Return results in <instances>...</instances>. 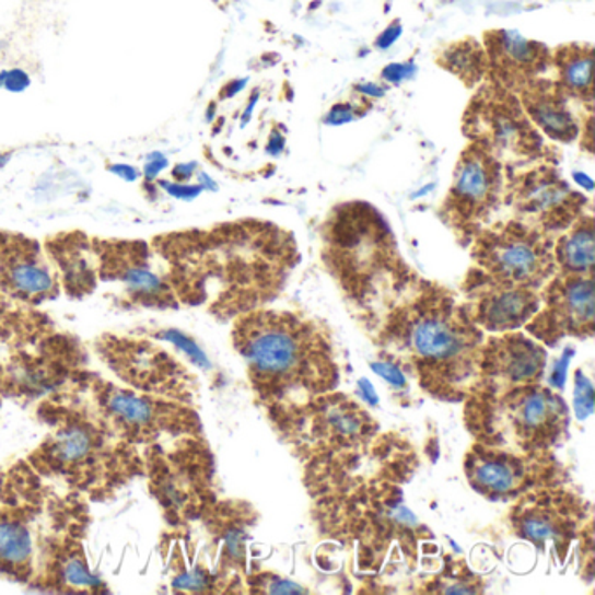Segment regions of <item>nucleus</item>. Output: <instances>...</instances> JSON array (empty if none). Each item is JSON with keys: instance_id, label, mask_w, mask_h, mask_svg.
Instances as JSON below:
<instances>
[{"instance_id": "4", "label": "nucleus", "mask_w": 595, "mask_h": 595, "mask_svg": "<svg viewBox=\"0 0 595 595\" xmlns=\"http://www.w3.org/2000/svg\"><path fill=\"white\" fill-rule=\"evenodd\" d=\"M474 259L492 280L530 290L541 289L557 268L550 236L521 221L482 231Z\"/></svg>"}, {"instance_id": "35", "label": "nucleus", "mask_w": 595, "mask_h": 595, "mask_svg": "<svg viewBox=\"0 0 595 595\" xmlns=\"http://www.w3.org/2000/svg\"><path fill=\"white\" fill-rule=\"evenodd\" d=\"M401 35V25L398 22L393 23V25H389L386 31L383 32V34L377 37V40H375V46L380 49H388L389 46H393V44L397 43L398 37Z\"/></svg>"}, {"instance_id": "40", "label": "nucleus", "mask_w": 595, "mask_h": 595, "mask_svg": "<svg viewBox=\"0 0 595 595\" xmlns=\"http://www.w3.org/2000/svg\"><path fill=\"white\" fill-rule=\"evenodd\" d=\"M357 91H360L363 95L372 96V98H381L384 95V91L380 86H375V84H359Z\"/></svg>"}, {"instance_id": "28", "label": "nucleus", "mask_w": 595, "mask_h": 595, "mask_svg": "<svg viewBox=\"0 0 595 595\" xmlns=\"http://www.w3.org/2000/svg\"><path fill=\"white\" fill-rule=\"evenodd\" d=\"M166 339L175 342L178 348H182V350L186 351V353H189L190 357H192V360L198 362L199 365H207V357H205L203 351L199 350L198 346L190 341L189 337L177 332V330H170V332H166Z\"/></svg>"}, {"instance_id": "32", "label": "nucleus", "mask_w": 595, "mask_h": 595, "mask_svg": "<svg viewBox=\"0 0 595 595\" xmlns=\"http://www.w3.org/2000/svg\"><path fill=\"white\" fill-rule=\"evenodd\" d=\"M67 579L70 583H78V585H91L95 582L93 576L84 570V565L81 562H70L66 570Z\"/></svg>"}, {"instance_id": "34", "label": "nucleus", "mask_w": 595, "mask_h": 595, "mask_svg": "<svg viewBox=\"0 0 595 595\" xmlns=\"http://www.w3.org/2000/svg\"><path fill=\"white\" fill-rule=\"evenodd\" d=\"M108 172L114 173L116 177L122 178L125 182H137L142 175L137 166L128 163H116L108 166Z\"/></svg>"}, {"instance_id": "16", "label": "nucleus", "mask_w": 595, "mask_h": 595, "mask_svg": "<svg viewBox=\"0 0 595 595\" xmlns=\"http://www.w3.org/2000/svg\"><path fill=\"white\" fill-rule=\"evenodd\" d=\"M522 471L518 462L503 454H483L470 462V477L475 488L503 497L514 491L521 482Z\"/></svg>"}, {"instance_id": "9", "label": "nucleus", "mask_w": 595, "mask_h": 595, "mask_svg": "<svg viewBox=\"0 0 595 595\" xmlns=\"http://www.w3.org/2000/svg\"><path fill=\"white\" fill-rule=\"evenodd\" d=\"M479 280H468L470 306L465 307L474 324L491 332H506L530 322L541 306L536 290L509 285L477 271Z\"/></svg>"}, {"instance_id": "26", "label": "nucleus", "mask_w": 595, "mask_h": 595, "mask_svg": "<svg viewBox=\"0 0 595 595\" xmlns=\"http://www.w3.org/2000/svg\"><path fill=\"white\" fill-rule=\"evenodd\" d=\"M170 161L166 154L155 151L145 155V163H143L142 175L148 182H154L160 178L161 173L168 168Z\"/></svg>"}, {"instance_id": "3", "label": "nucleus", "mask_w": 595, "mask_h": 595, "mask_svg": "<svg viewBox=\"0 0 595 595\" xmlns=\"http://www.w3.org/2000/svg\"><path fill=\"white\" fill-rule=\"evenodd\" d=\"M463 128L470 142L486 149L509 172L538 163L547 151L518 96L494 82L475 93Z\"/></svg>"}, {"instance_id": "22", "label": "nucleus", "mask_w": 595, "mask_h": 595, "mask_svg": "<svg viewBox=\"0 0 595 595\" xmlns=\"http://www.w3.org/2000/svg\"><path fill=\"white\" fill-rule=\"evenodd\" d=\"M122 281L135 295L143 299H161L164 295L163 281L145 266H130L122 271Z\"/></svg>"}, {"instance_id": "2", "label": "nucleus", "mask_w": 595, "mask_h": 595, "mask_svg": "<svg viewBox=\"0 0 595 595\" xmlns=\"http://www.w3.org/2000/svg\"><path fill=\"white\" fill-rule=\"evenodd\" d=\"M400 332L424 380L432 377L444 393L457 392L474 375L480 357L479 330L448 295H423L400 316Z\"/></svg>"}, {"instance_id": "15", "label": "nucleus", "mask_w": 595, "mask_h": 595, "mask_svg": "<svg viewBox=\"0 0 595 595\" xmlns=\"http://www.w3.org/2000/svg\"><path fill=\"white\" fill-rule=\"evenodd\" d=\"M556 264L562 275L592 277L595 262V233L592 215L580 217L573 228L553 245Z\"/></svg>"}, {"instance_id": "20", "label": "nucleus", "mask_w": 595, "mask_h": 595, "mask_svg": "<svg viewBox=\"0 0 595 595\" xmlns=\"http://www.w3.org/2000/svg\"><path fill=\"white\" fill-rule=\"evenodd\" d=\"M522 535L538 545L559 541L568 529V522L562 521L557 512L550 509H530L518 521Z\"/></svg>"}, {"instance_id": "44", "label": "nucleus", "mask_w": 595, "mask_h": 595, "mask_svg": "<svg viewBox=\"0 0 595 595\" xmlns=\"http://www.w3.org/2000/svg\"><path fill=\"white\" fill-rule=\"evenodd\" d=\"M11 152H5V154H0V168H4L5 164L11 161Z\"/></svg>"}, {"instance_id": "8", "label": "nucleus", "mask_w": 595, "mask_h": 595, "mask_svg": "<svg viewBox=\"0 0 595 595\" xmlns=\"http://www.w3.org/2000/svg\"><path fill=\"white\" fill-rule=\"evenodd\" d=\"M498 406L500 435H509L527 447L552 442L565 424L561 398L538 386L514 389Z\"/></svg>"}, {"instance_id": "43", "label": "nucleus", "mask_w": 595, "mask_h": 595, "mask_svg": "<svg viewBox=\"0 0 595 595\" xmlns=\"http://www.w3.org/2000/svg\"><path fill=\"white\" fill-rule=\"evenodd\" d=\"M574 180L579 182L580 186L585 187L587 190L594 189V182H592V178H588L585 173H573Z\"/></svg>"}, {"instance_id": "39", "label": "nucleus", "mask_w": 595, "mask_h": 595, "mask_svg": "<svg viewBox=\"0 0 595 595\" xmlns=\"http://www.w3.org/2000/svg\"><path fill=\"white\" fill-rule=\"evenodd\" d=\"M283 148H285V139H283V137H281L278 131H275V133H272L271 140H269V154L278 155L281 151H283Z\"/></svg>"}, {"instance_id": "27", "label": "nucleus", "mask_w": 595, "mask_h": 595, "mask_svg": "<svg viewBox=\"0 0 595 595\" xmlns=\"http://www.w3.org/2000/svg\"><path fill=\"white\" fill-rule=\"evenodd\" d=\"M371 369L372 372L383 377L384 381H388L393 386H397V388H404L407 384L406 375L395 363L374 362L371 363Z\"/></svg>"}, {"instance_id": "31", "label": "nucleus", "mask_w": 595, "mask_h": 595, "mask_svg": "<svg viewBox=\"0 0 595 595\" xmlns=\"http://www.w3.org/2000/svg\"><path fill=\"white\" fill-rule=\"evenodd\" d=\"M357 116H359V114H357V108H354L353 105L339 104L328 113L325 122H327V125H345V122L353 121Z\"/></svg>"}, {"instance_id": "14", "label": "nucleus", "mask_w": 595, "mask_h": 595, "mask_svg": "<svg viewBox=\"0 0 595 595\" xmlns=\"http://www.w3.org/2000/svg\"><path fill=\"white\" fill-rule=\"evenodd\" d=\"M559 86L592 113L594 107V49L591 46H565L552 57Z\"/></svg>"}, {"instance_id": "13", "label": "nucleus", "mask_w": 595, "mask_h": 595, "mask_svg": "<svg viewBox=\"0 0 595 595\" xmlns=\"http://www.w3.org/2000/svg\"><path fill=\"white\" fill-rule=\"evenodd\" d=\"M480 357L483 374L498 384L535 383L545 368V351L522 334L492 339Z\"/></svg>"}, {"instance_id": "30", "label": "nucleus", "mask_w": 595, "mask_h": 595, "mask_svg": "<svg viewBox=\"0 0 595 595\" xmlns=\"http://www.w3.org/2000/svg\"><path fill=\"white\" fill-rule=\"evenodd\" d=\"M416 72V67L412 63H392V66L386 67L383 70L384 81L393 82V84H398V82L406 81V79L412 78V74Z\"/></svg>"}, {"instance_id": "10", "label": "nucleus", "mask_w": 595, "mask_h": 595, "mask_svg": "<svg viewBox=\"0 0 595 595\" xmlns=\"http://www.w3.org/2000/svg\"><path fill=\"white\" fill-rule=\"evenodd\" d=\"M489 66L494 84L517 95L524 84L550 67V51L544 44L522 37L518 32L497 31L488 35Z\"/></svg>"}, {"instance_id": "5", "label": "nucleus", "mask_w": 595, "mask_h": 595, "mask_svg": "<svg viewBox=\"0 0 595 595\" xmlns=\"http://www.w3.org/2000/svg\"><path fill=\"white\" fill-rule=\"evenodd\" d=\"M503 166L486 149L470 142L454 170V180L444 203V215L457 229L471 234L488 221L500 205Z\"/></svg>"}, {"instance_id": "6", "label": "nucleus", "mask_w": 595, "mask_h": 595, "mask_svg": "<svg viewBox=\"0 0 595 595\" xmlns=\"http://www.w3.org/2000/svg\"><path fill=\"white\" fill-rule=\"evenodd\" d=\"M510 192L521 222L545 234L570 229L583 215V205L587 203V199L568 186L553 164H539L517 175Z\"/></svg>"}, {"instance_id": "38", "label": "nucleus", "mask_w": 595, "mask_h": 595, "mask_svg": "<svg viewBox=\"0 0 595 595\" xmlns=\"http://www.w3.org/2000/svg\"><path fill=\"white\" fill-rule=\"evenodd\" d=\"M248 79H234V81L228 82L221 91V100L233 98L236 96L240 91H243V88L246 86Z\"/></svg>"}, {"instance_id": "24", "label": "nucleus", "mask_w": 595, "mask_h": 595, "mask_svg": "<svg viewBox=\"0 0 595 595\" xmlns=\"http://www.w3.org/2000/svg\"><path fill=\"white\" fill-rule=\"evenodd\" d=\"M31 75L26 74L25 70L11 69L0 72V90L9 91V93H23L31 88Z\"/></svg>"}, {"instance_id": "12", "label": "nucleus", "mask_w": 595, "mask_h": 595, "mask_svg": "<svg viewBox=\"0 0 595 595\" xmlns=\"http://www.w3.org/2000/svg\"><path fill=\"white\" fill-rule=\"evenodd\" d=\"M0 275L4 285L26 301L49 298L57 290L39 248L26 240H0Z\"/></svg>"}, {"instance_id": "19", "label": "nucleus", "mask_w": 595, "mask_h": 595, "mask_svg": "<svg viewBox=\"0 0 595 595\" xmlns=\"http://www.w3.org/2000/svg\"><path fill=\"white\" fill-rule=\"evenodd\" d=\"M107 409L119 423L137 430L148 428L155 421V409L151 401L143 400L133 393L114 392L108 397Z\"/></svg>"}, {"instance_id": "25", "label": "nucleus", "mask_w": 595, "mask_h": 595, "mask_svg": "<svg viewBox=\"0 0 595 595\" xmlns=\"http://www.w3.org/2000/svg\"><path fill=\"white\" fill-rule=\"evenodd\" d=\"M160 187L166 195L175 199H182V201H190V199H196L203 192V189L198 184L195 186V184H187V182L161 180Z\"/></svg>"}, {"instance_id": "7", "label": "nucleus", "mask_w": 595, "mask_h": 595, "mask_svg": "<svg viewBox=\"0 0 595 595\" xmlns=\"http://www.w3.org/2000/svg\"><path fill=\"white\" fill-rule=\"evenodd\" d=\"M545 307L533 316L527 330L556 345L564 336H592L595 318L594 278L562 275L544 292Z\"/></svg>"}, {"instance_id": "33", "label": "nucleus", "mask_w": 595, "mask_h": 595, "mask_svg": "<svg viewBox=\"0 0 595 595\" xmlns=\"http://www.w3.org/2000/svg\"><path fill=\"white\" fill-rule=\"evenodd\" d=\"M269 594H304V588L298 583L283 579H271L268 582Z\"/></svg>"}, {"instance_id": "29", "label": "nucleus", "mask_w": 595, "mask_h": 595, "mask_svg": "<svg viewBox=\"0 0 595 595\" xmlns=\"http://www.w3.org/2000/svg\"><path fill=\"white\" fill-rule=\"evenodd\" d=\"M571 357H573V350H568L562 353L561 359L553 363L552 374H550V384L553 388H564L565 377H568V368H570Z\"/></svg>"}, {"instance_id": "17", "label": "nucleus", "mask_w": 595, "mask_h": 595, "mask_svg": "<svg viewBox=\"0 0 595 595\" xmlns=\"http://www.w3.org/2000/svg\"><path fill=\"white\" fill-rule=\"evenodd\" d=\"M32 559L31 530L14 518H0V570L25 573Z\"/></svg>"}, {"instance_id": "36", "label": "nucleus", "mask_w": 595, "mask_h": 595, "mask_svg": "<svg viewBox=\"0 0 595 595\" xmlns=\"http://www.w3.org/2000/svg\"><path fill=\"white\" fill-rule=\"evenodd\" d=\"M195 175H198V163L195 161L175 164L172 170V177L175 182H189Z\"/></svg>"}, {"instance_id": "21", "label": "nucleus", "mask_w": 595, "mask_h": 595, "mask_svg": "<svg viewBox=\"0 0 595 595\" xmlns=\"http://www.w3.org/2000/svg\"><path fill=\"white\" fill-rule=\"evenodd\" d=\"M95 445V435L86 427L72 424L58 433L52 451L61 465H79L93 454Z\"/></svg>"}, {"instance_id": "42", "label": "nucleus", "mask_w": 595, "mask_h": 595, "mask_svg": "<svg viewBox=\"0 0 595 595\" xmlns=\"http://www.w3.org/2000/svg\"><path fill=\"white\" fill-rule=\"evenodd\" d=\"M198 186L201 187V189H217L215 182L208 177L207 173L203 172L198 173Z\"/></svg>"}, {"instance_id": "41", "label": "nucleus", "mask_w": 595, "mask_h": 595, "mask_svg": "<svg viewBox=\"0 0 595 595\" xmlns=\"http://www.w3.org/2000/svg\"><path fill=\"white\" fill-rule=\"evenodd\" d=\"M257 98H259V93L255 91L254 95H252V98L248 100V107H246L245 113H243L242 125H246V122L250 121L252 110H254L255 104H257Z\"/></svg>"}, {"instance_id": "23", "label": "nucleus", "mask_w": 595, "mask_h": 595, "mask_svg": "<svg viewBox=\"0 0 595 595\" xmlns=\"http://www.w3.org/2000/svg\"><path fill=\"white\" fill-rule=\"evenodd\" d=\"M574 415L580 421L591 418L594 415V386L583 371H576L574 377Z\"/></svg>"}, {"instance_id": "1", "label": "nucleus", "mask_w": 595, "mask_h": 595, "mask_svg": "<svg viewBox=\"0 0 595 595\" xmlns=\"http://www.w3.org/2000/svg\"><path fill=\"white\" fill-rule=\"evenodd\" d=\"M236 345L252 380L269 395L332 388L330 348L315 325L292 313L255 311L237 324Z\"/></svg>"}, {"instance_id": "11", "label": "nucleus", "mask_w": 595, "mask_h": 595, "mask_svg": "<svg viewBox=\"0 0 595 595\" xmlns=\"http://www.w3.org/2000/svg\"><path fill=\"white\" fill-rule=\"evenodd\" d=\"M524 113L548 139L571 143L579 139L583 122L571 108V98L559 82L536 78L517 91Z\"/></svg>"}, {"instance_id": "37", "label": "nucleus", "mask_w": 595, "mask_h": 595, "mask_svg": "<svg viewBox=\"0 0 595 595\" xmlns=\"http://www.w3.org/2000/svg\"><path fill=\"white\" fill-rule=\"evenodd\" d=\"M360 397L363 400L368 401L369 406H377L380 404V397L375 393L374 386H372L371 381L360 380L359 381Z\"/></svg>"}, {"instance_id": "18", "label": "nucleus", "mask_w": 595, "mask_h": 595, "mask_svg": "<svg viewBox=\"0 0 595 595\" xmlns=\"http://www.w3.org/2000/svg\"><path fill=\"white\" fill-rule=\"evenodd\" d=\"M441 66L462 79L466 86L471 88L482 81L488 72L489 61L480 44L474 39H466L445 49Z\"/></svg>"}]
</instances>
